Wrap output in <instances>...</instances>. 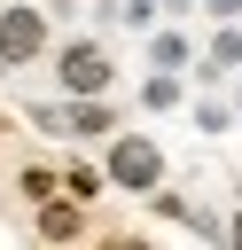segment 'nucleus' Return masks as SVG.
<instances>
[{
    "mask_svg": "<svg viewBox=\"0 0 242 250\" xmlns=\"http://www.w3.org/2000/svg\"><path fill=\"white\" fill-rule=\"evenodd\" d=\"M55 78H62L70 102L109 94V47H101V39H70V47H55Z\"/></svg>",
    "mask_w": 242,
    "mask_h": 250,
    "instance_id": "f257e3e1",
    "label": "nucleus"
},
{
    "mask_svg": "<svg viewBox=\"0 0 242 250\" xmlns=\"http://www.w3.org/2000/svg\"><path fill=\"white\" fill-rule=\"evenodd\" d=\"M39 55H47V8L8 0V8H0V70H23V62H39Z\"/></svg>",
    "mask_w": 242,
    "mask_h": 250,
    "instance_id": "f03ea898",
    "label": "nucleus"
},
{
    "mask_svg": "<svg viewBox=\"0 0 242 250\" xmlns=\"http://www.w3.org/2000/svg\"><path fill=\"white\" fill-rule=\"evenodd\" d=\"M156 180H164V148H156L148 133H117V141H109L101 188H156Z\"/></svg>",
    "mask_w": 242,
    "mask_h": 250,
    "instance_id": "7ed1b4c3",
    "label": "nucleus"
},
{
    "mask_svg": "<svg viewBox=\"0 0 242 250\" xmlns=\"http://www.w3.org/2000/svg\"><path fill=\"white\" fill-rule=\"evenodd\" d=\"M195 70H203V86H219L226 70H242V23H219V39L195 55Z\"/></svg>",
    "mask_w": 242,
    "mask_h": 250,
    "instance_id": "20e7f679",
    "label": "nucleus"
},
{
    "mask_svg": "<svg viewBox=\"0 0 242 250\" xmlns=\"http://www.w3.org/2000/svg\"><path fill=\"white\" fill-rule=\"evenodd\" d=\"M148 62H156L164 78H180V70L195 62V47H187V31H180V23H156V31H148Z\"/></svg>",
    "mask_w": 242,
    "mask_h": 250,
    "instance_id": "39448f33",
    "label": "nucleus"
},
{
    "mask_svg": "<svg viewBox=\"0 0 242 250\" xmlns=\"http://www.w3.org/2000/svg\"><path fill=\"white\" fill-rule=\"evenodd\" d=\"M109 125H117V109H109V102H101V94H94V102H70V109H62V125H55V133H78V141H101V133H109Z\"/></svg>",
    "mask_w": 242,
    "mask_h": 250,
    "instance_id": "423d86ee",
    "label": "nucleus"
},
{
    "mask_svg": "<svg viewBox=\"0 0 242 250\" xmlns=\"http://www.w3.org/2000/svg\"><path fill=\"white\" fill-rule=\"evenodd\" d=\"M180 94H187V86H180V78H164V70H148V86H141V102H148V109H172Z\"/></svg>",
    "mask_w": 242,
    "mask_h": 250,
    "instance_id": "0eeeda50",
    "label": "nucleus"
},
{
    "mask_svg": "<svg viewBox=\"0 0 242 250\" xmlns=\"http://www.w3.org/2000/svg\"><path fill=\"white\" fill-rule=\"evenodd\" d=\"M55 188H70V195H78V203H86V195H101V172H94V164H70V172H62V180H55Z\"/></svg>",
    "mask_w": 242,
    "mask_h": 250,
    "instance_id": "6e6552de",
    "label": "nucleus"
},
{
    "mask_svg": "<svg viewBox=\"0 0 242 250\" xmlns=\"http://www.w3.org/2000/svg\"><path fill=\"white\" fill-rule=\"evenodd\" d=\"M117 23H133V31H156V0H117Z\"/></svg>",
    "mask_w": 242,
    "mask_h": 250,
    "instance_id": "1a4fd4ad",
    "label": "nucleus"
},
{
    "mask_svg": "<svg viewBox=\"0 0 242 250\" xmlns=\"http://www.w3.org/2000/svg\"><path fill=\"white\" fill-rule=\"evenodd\" d=\"M195 125H203V133H226L234 109H226V102H195Z\"/></svg>",
    "mask_w": 242,
    "mask_h": 250,
    "instance_id": "9d476101",
    "label": "nucleus"
},
{
    "mask_svg": "<svg viewBox=\"0 0 242 250\" xmlns=\"http://www.w3.org/2000/svg\"><path fill=\"white\" fill-rule=\"evenodd\" d=\"M23 195H31V203H47V195H55V172H39V164H31V172H23Z\"/></svg>",
    "mask_w": 242,
    "mask_h": 250,
    "instance_id": "9b49d317",
    "label": "nucleus"
},
{
    "mask_svg": "<svg viewBox=\"0 0 242 250\" xmlns=\"http://www.w3.org/2000/svg\"><path fill=\"white\" fill-rule=\"evenodd\" d=\"M39 227H47V234H78V211H62V203H55V211H39Z\"/></svg>",
    "mask_w": 242,
    "mask_h": 250,
    "instance_id": "f8f14e48",
    "label": "nucleus"
},
{
    "mask_svg": "<svg viewBox=\"0 0 242 250\" xmlns=\"http://www.w3.org/2000/svg\"><path fill=\"white\" fill-rule=\"evenodd\" d=\"M203 16H219V23H242V0H195Z\"/></svg>",
    "mask_w": 242,
    "mask_h": 250,
    "instance_id": "ddd939ff",
    "label": "nucleus"
},
{
    "mask_svg": "<svg viewBox=\"0 0 242 250\" xmlns=\"http://www.w3.org/2000/svg\"><path fill=\"white\" fill-rule=\"evenodd\" d=\"M226 242H234V250H242V211H234V227H226Z\"/></svg>",
    "mask_w": 242,
    "mask_h": 250,
    "instance_id": "4468645a",
    "label": "nucleus"
},
{
    "mask_svg": "<svg viewBox=\"0 0 242 250\" xmlns=\"http://www.w3.org/2000/svg\"><path fill=\"white\" fill-rule=\"evenodd\" d=\"M101 250H141V242H101Z\"/></svg>",
    "mask_w": 242,
    "mask_h": 250,
    "instance_id": "2eb2a0df",
    "label": "nucleus"
},
{
    "mask_svg": "<svg viewBox=\"0 0 242 250\" xmlns=\"http://www.w3.org/2000/svg\"><path fill=\"white\" fill-rule=\"evenodd\" d=\"M234 109H242V86H234Z\"/></svg>",
    "mask_w": 242,
    "mask_h": 250,
    "instance_id": "dca6fc26",
    "label": "nucleus"
}]
</instances>
